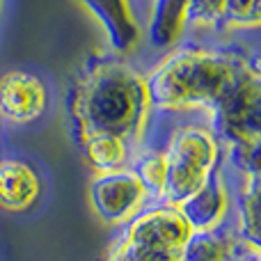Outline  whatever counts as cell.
I'll return each instance as SVG.
<instances>
[{
    "label": "cell",
    "instance_id": "obj_1",
    "mask_svg": "<svg viewBox=\"0 0 261 261\" xmlns=\"http://www.w3.org/2000/svg\"><path fill=\"white\" fill-rule=\"evenodd\" d=\"M151 110L147 78L119 58H92L67 94L73 140L85 133H113L133 151L142 144Z\"/></svg>",
    "mask_w": 261,
    "mask_h": 261
},
{
    "label": "cell",
    "instance_id": "obj_2",
    "mask_svg": "<svg viewBox=\"0 0 261 261\" xmlns=\"http://www.w3.org/2000/svg\"><path fill=\"white\" fill-rule=\"evenodd\" d=\"M252 62L231 50L186 46L167 55L147 76L151 108L161 113H216Z\"/></svg>",
    "mask_w": 261,
    "mask_h": 261
},
{
    "label": "cell",
    "instance_id": "obj_3",
    "mask_svg": "<svg viewBox=\"0 0 261 261\" xmlns=\"http://www.w3.org/2000/svg\"><path fill=\"white\" fill-rule=\"evenodd\" d=\"M190 234L179 206L156 202L122 227L103 261H179Z\"/></svg>",
    "mask_w": 261,
    "mask_h": 261
},
{
    "label": "cell",
    "instance_id": "obj_4",
    "mask_svg": "<svg viewBox=\"0 0 261 261\" xmlns=\"http://www.w3.org/2000/svg\"><path fill=\"white\" fill-rule=\"evenodd\" d=\"M163 151L167 161V181L161 202L172 206L193 197L220 163V142L216 133L193 124L172 130Z\"/></svg>",
    "mask_w": 261,
    "mask_h": 261
},
{
    "label": "cell",
    "instance_id": "obj_5",
    "mask_svg": "<svg viewBox=\"0 0 261 261\" xmlns=\"http://www.w3.org/2000/svg\"><path fill=\"white\" fill-rule=\"evenodd\" d=\"M149 193L130 167L96 174L90 184V204L96 218L108 227H124L144 206Z\"/></svg>",
    "mask_w": 261,
    "mask_h": 261
},
{
    "label": "cell",
    "instance_id": "obj_6",
    "mask_svg": "<svg viewBox=\"0 0 261 261\" xmlns=\"http://www.w3.org/2000/svg\"><path fill=\"white\" fill-rule=\"evenodd\" d=\"M213 122L229 144L261 138V71L254 69V64L213 113Z\"/></svg>",
    "mask_w": 261,
    "mask_h": 261
},
{
    "label": "cell",
    "instance_id": "obj_7",
    "mask_svg": "<svg viewBox=\"0 0 261 261\" xmlns=\"http://www.w3.org/2000/svg\"><path fill=\"white\" fill-rule=\"evenodd\" d=\"M48 108V90L39 76L23 69H12L0 76V119L25 126Z\"/></svg>",
    "mask_w": 261,
    "mask_h": 261
},
{
    "label": "cell",
    "instance_id": "obj_8",
    "mask_svg": "<svg viewBox=\"0 0 261 261\" xmlns=\"http://www.w3.org/2000/svg\"><path fill=\"white\" fill-rule=\"evenodd\" d=\"M41 176L35 165L23 158H0V208L7 213H25L41 197Z\"/></svg>",
    "mask_w": 261,
    "mask_h": 261
},
{
    "label": "cell",
    "instance_id": "obj_9",
    "mask_svg": "<svg viewBox=\"0 0 261 261\" xmlns=\"http://www.w3.org/2000/svg\"><path fill=\"white\" fill-rule=\"evenodd\" d=\"M179 211L193 231H208L220 227L229 213V188L220 170L213 172L211 179L193 197L179 204Z\"/></svg>",
    "mask_w": 261,
    "mask_h": 261
},
{
    "label": "cell",
    "instance_id": "obj_10",
    "mask_svg": "<svg viewBox=\"0 0 261 261\" xmlns=\"http://www.w3.org/2000/svg\"><path fill=\"white\" fill-rule=\"evenodd\" d=\"M92 12V16L106 30L108 46L115 53L124 55L138 46L140 23L135 21L128 0H78Z\"/></svg>",
    "mask_w": 261,
    "mask_h": 261
},
{
    "label": "cell",
    "instance_id": "obj_11",
    "mask_svg": "<svg viewBox=\"0 0 261 261\" xmlns=\"http://www.w3.org/2000/svg\"><path fill=\"white\" fill-rule=\"evenodd\" d=\"M76 147L85 165L92 167L96 174L124 170L135 153L126 140L113 133H85L76 138Z\"/></svg>",
    "mask_w": 261,
    "mask_h": 261
},
{
    "label": "cell",
    "instance_id": "obj_12",
    "mask_svg": "<svg viewBox=\"0 0 261 261\" xmlns=\"http://www.w3.org/2000/svg\"><path fill=\"white\" fill-rule=\"evenodd\" d=\"M245 243L225 222L208 231H193L179 261H236Z\"/></svg>",
    "mask_w": 261,
    "mask_h": 261
},
{
    "label": "cell",
    "instance_id": "obj_13",
    "mask_svg": "<svg viewBox=\"0 0 261 261\" xmlns=\"http://www.w3.org/2000/svg\"><path fill=\"white\" fill-rule=\"evenodd\" d=\"M236 218L239 239L261 252V174H241L236 188Z\"/></svg>",
    "mask_w": 261,
    "mask_h": 261
},
{
    "label": "cell",
    "instance_id": "obj_14",
    "mask_svg": "<svg viewBox=\"0 0 261 261\" xmlns=\"http://www.w3.org/2000/svg\"><path fill=\"white\" fill-rule=\"evenodd\" d=\"M130 161H133L130 170L142 181L149 197L161 202L163 193H165V181H167V161H165L163 147H144L140 151H135Z\"/></svg>",
    "mask_w": 261,
    "mask_h": 261
},
{
    "label": "cell",
    "instance_id": "obj_15",
    "mask_svg": "<svg viewBox=\"0 0 261 261\" xmlns=\"http://www.w3.org/2000/svg\"><path fill=\"white\" fill-rule=\"evenodd\" d=\"M225 30V0H188L184 30Z\"/></svg>",
    "mask_w": 261,
    "mask_h": 261
},
{
    "label": "cell",
    "instance_id": "obj_16",
    "mask_svg": "<svg viewBox=\"0 0 261 261\" xmlns=\"http://www.w3.org/2000/svg\"><path fill=\"white\" fill-rule=\"evenodd\" d=\"M227 28H261V0H225Z\"/></svg>",
    "mask_w": 261,
    "mask_h": 261
},
{
    "label": "cell",
    "instance_id": "obj_17",
    "mask_svg": "<svg viewBox=\"0 0 261 261\" xmlns=\"http://www.w3.org/2000/svg\"><path fill=\"white\" fill-rule=\"evenodd\" d=\"M229 156L241 174H261V138L231 144Z\"/></svg>",
    "mask_w": 261,
    "mask_h": 261
},
{
    "label": "cell",
    "instance_id": "obj_18",
    "mask_svg": "<svg viewBox=\"0 0 261 261\" xmlns=\"http://www.w3.org/2000/svg\"><path fill=\"white\" fill-rule=\"evenodd\" d=\"M236 261H261V252H259V250H252V248H248V245H245L243 252L239 254V259H236Z\"/></svg>",
    "mask_w": 261,
    "mask_h": 261
},
{
    "label": "cell",
    "instance_id": "obj_19",
    "mask_svg": "<svg viewBox=\"0 0 261 261\" xmlns=\"http://www.w3.org/2000/svg\"><path fill=\"white\" fill-rule=\"evenodd\" d=\"M3 3H5V0H0V12H3Z\"/></svg>",
    "mask_w": 261,
    "mask_h": 261
}]
</instances>
